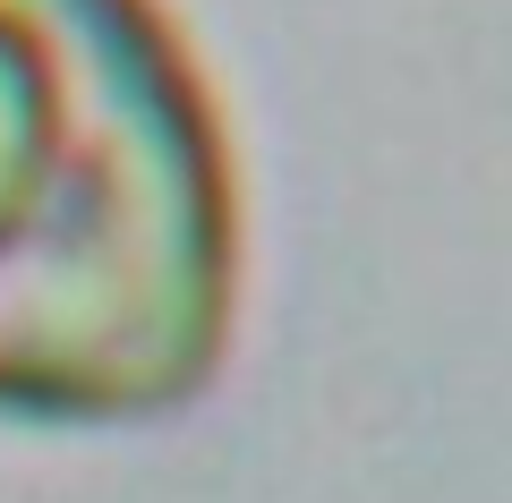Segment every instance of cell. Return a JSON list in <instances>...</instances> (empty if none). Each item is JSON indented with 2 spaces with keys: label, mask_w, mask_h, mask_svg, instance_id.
<instances>
[{
  "label": "cell",
  "mask_w": 512,
  "mask_h": 503,
  "mask_svg": "<svg viewBox=\"0 0 512 503\" xmlns=\"http://www.w3.org/2000/svg\"><path fill=\"white\" fill-rule=\"evenodd\" d=\"M239 307V171L163 0H0V410L205 393Z\"/></svg>",
  "instance_id": "cell-1"
}]
</instances>
